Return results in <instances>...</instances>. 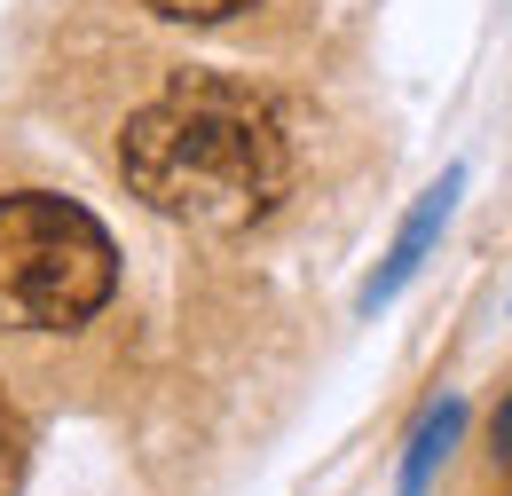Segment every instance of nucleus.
Listing matches in <instances>:
<instances>
[{"label":"nucleus","instance_id":"nucleus-6","mask_svg":"<svg viewBox=\"0 0 512 496\" xmlns=\"http://www.w3.org/2000/svg\"><path fill=\"white\" fill-rule=\"evenodd\" d=\"M150 16H166V24H229V16H245L253 0H142Z\"/></svg>","mask_w":512,"mask_h":496},{"label":"nucleus","instance_id":"nucleus-3","mask_svg":"<svg viewBox=\"0 0 512 496\" xmlns=\"http://www.w3.org/2000/svg\"><path fill=\"white\" fill-rule=\"evenodd\" d=\"M457 197H465V166H449L442 182H434L418 205H410V221L394 229V252L379 260V276L363 284V315H379L386 300H402V284L426 268V252L442 245V229H449V213H457Z\"/></svg>","mask_w":512,"mask_h":496},{"label":"nucleus","instance_id":"nucleus-1","mask_svg":"<svg viewBox=\"0 0 512 496\" xmlns=\"http://www.w3.org/2000/svg\"><path fill=\"white\" fill-rule=\"evenodd\" d=\"M127 189L205 237H245L292 197V134L276 103L229 71H174L158 103H142L119 134Z\"/></svg>","mask_w":512,"mask_h":496},{"label":"nucleus","instance_id":"nucleus-4","mask_svg":"<svg viewBox=\"0 0 512 496\" xmlns=\"http://www.w3.org/2000/svg\"><path fill=\"white\" fill-rule=\"evenodd\" d=\"M457 434H465V402H457V394H442V402L410 426V441H402V481H394V496H434V473L449 465Z\"/></svg>","mask_w":512,"mask_h":496},{"label":"nucleus","instance_id":"nucleus-2","mask_svg":"<svg viewBox=\"0 0 512 496\" xmlns=\"http://www.w3.org/2000/svg\"><path fill=\"white\" fill-rule=\"evenodd\" d=\"M119 292L111 229L56 189L0 197V323L8 331H79Z\"/></svg>","mask_w":512,"mask_h":496},{"label":"nucleus","instance_id":"nucleus-5","mask_svg":"<svg viewBox=\"0 0 512 496\" xmlns=\"http://www.w3.org/2000/svg\"><path fill=\"white\" fill-rule=\"evenodd\" d=\"M24 465H32V434H24L16 402L0 394V496H16V489H24Z\"/></svg>","mask_w":512,"mask_h":496},{"label":"nucleus","instance_id":"nucleus-7","mask_svg":"<svg viewBox=\"0 0 512 496\" xmlns=\"http://www.w3.org/2000/svg\"><path fill=\"white\" fill-rule=\"evenodd\" d=\"M489 434H497V465L512 473V394L497 402V426H489Z\"/></svg>","mask_w":512,"mask_h":496}]
</instances>
